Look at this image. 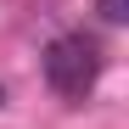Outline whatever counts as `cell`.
I'll use <instances>...</instances> for the list:
<instances>
[{"label":"cell","instance_id":"cell-2","mask_svg":"<svg viewBox=\"0 0 129 129\" xmlns=\"http://www.w3.org/2000/svg\"><path fill=\"white\" fill-rule=\"evenodd\" d=\"M101 23H129V0H95Z\"/></svg>","mask_w":129,"mask_h":129},{"label":"cell","instance_id":"cell-1","mask_svg":"<svg viewBox=\"0 0 129 129\" xmlns=\"http://www.w3.org/2000/svg\"><path fill=\"white\" fill-rule=\"evenodd\" d=\"M101 68H107V51H101V39H90V34H56L45 45V84L62 101H84L95 90Z\"/></svg>","mask_w":129,"mask_h":129},{"label":"cell","instance_id":"cell-3","mask_svg":"<svg viewBox=\"0 0 129 129\" xmlns=\"http://www.w3.org/2000/svg\"><path fill=\"white\" fill-rule=\"evenodd\" d=\"M0 107H6V84H0Z\"/></svg>","mask_w":129,"mask_h":129}]
</instances>
